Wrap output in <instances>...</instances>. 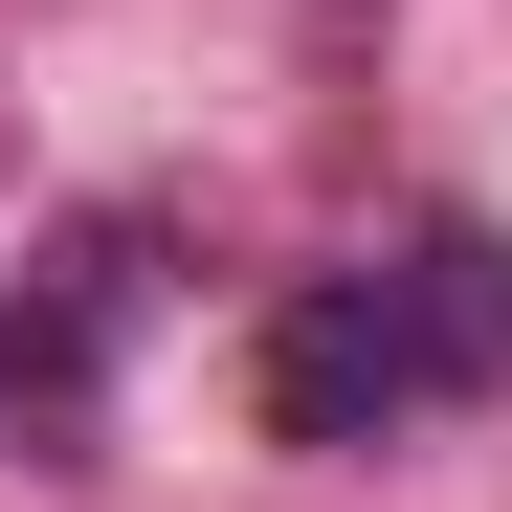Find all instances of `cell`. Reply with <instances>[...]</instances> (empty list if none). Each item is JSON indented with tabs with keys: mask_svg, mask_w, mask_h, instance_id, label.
Here are the masks:
<instances>
[{
	"mask_svg": "<svg viewBox=\"0 0 512 512\" xmlns=\"http://www.w3.org/2000/svg\"><path fill=\"white\" fill-rule=\"evenodd\" d=\"M512 379V245L490 223H401L357 268H312L268 312V423L290 446H401V423H446Z\"/></svg>",
	"mask_w": 512,
	"mask_h": 512,
	"instance_id": "6da1fadb",
	"label": "cell"
}]
</instances>
